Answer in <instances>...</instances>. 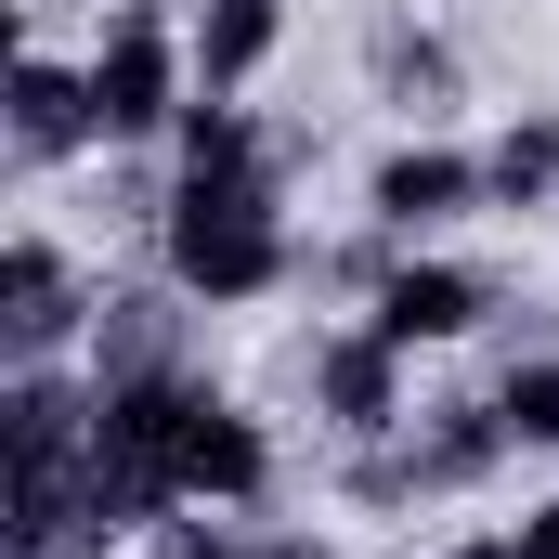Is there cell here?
Listing matches in <instances>:
<instances>
[{"label":"cell","instance_id":"obj_1","mask_svg":"<svg viewBox=\"0 0 559 559\" xmlns=\"http://www.w3.org/2000/svg\"><path fill=\"white\" fill-rule=\"evenodd\" d=\"M156 274L182 286V312H261L299 274L286 182H169L156 195Z\"/></svg>","mask_w":559,"mask_h":559},{"label":"cell","instance_id":"obj_2","mask_svg":"<svg viewBox=\"0 0 559 559\" xmlns=\"http://www.w3.org/2000/svg\"><path fill=\"white\" fill-rule=\"evenodd\" d=\"M92 66V118H105V156H156L195 105V26L169 0H118V26L79 52Z\"/></svg>","mask_w":559,"mask_h":559},{"label":"cell","instance_id":"obj_3","mask_svg":"<svg viewBox=\"0 0 559 559\" xmlns=\"http://www.w3.org/2000/svg\"><path fill=\"white\" fill-rule=\"evenodd\" d=\"M169 495H182V521H195V508H209V521L274 508V429L248 417L235 391L195 378V404H182V429H169Z\"/></svg>","mask_w":559,"mask_h":559},{"label":"cell","instance_id":"obj_4","mask_svg":"<svg viewBox=\"0 0 559 559\" xmlns=\"http://www.w3.org/2000/svg\"><path fill=\"white\" fill-rule=\"evenodd\" d=\"M468 209H495V182H481V143H455V131H404L365 169V222L391 248H442Z\"/></svg>","mask_w":559,"mask_h":559},{"label":"cell","instance_id":"obj_5","mask_svg":"<svg viewBox=\"0 0 559 559\" xmlns=\"http://www.w3.org/2000/svg\"><path fill=\"white\" fill-rule=\"evenodd\" d=\"M92 312L105 299H79V261L39 222L0 235V365H79L92 352Z\"/></svg>","mask_w":559,"mask_h":559},{"label":"cell","instance_id":"obj_6","mask_svg":"<svg viewBox=\"0 0 559 559\" xmlns=\"http://www.w3.org/2000/svg\"><path fill=\"white\" fill-rule=\"evenodd\" d=\"M0 131H13V169H66V156H105V118H92V66L13 26V66H0Z\"/></svg>","mask_w":559,"mask_h":559},{"label":"cell","instance_id":"obj_7","mask_svg":"<svg viewBox=\"0 0 559 559\" xmlns=\"http://www.w3.org/2000/svg\"><path fill=\"white\" fill-rule=\"evenodd\" d=\"M312 417L338 429V442H391V429H417V352L378 338L365 312L325 325V338H312Z\"/></svg>","mask_w":559,"mask_h":559},{"label":"cell","instance_id":"obj_8","mask_svg":"<svg viewBox=\"0 0 559 559\" xmlns=\"http://www.w3.org/2000/svg\"><path fill=\"white\" fill-rule=\"evenodd\" d=\"M365 325L404 338V352H455V338L495 325V274L455 261V248H404V261L378 274V299H365Z\"/></svg>","mask_w":559,"mask_h":559},{"label":"cell","instance_id":"obj_9","mask_svg":"<svg viewBox=\"0 0 559 559\" xmlns=\"http://www.w3.org/2000/svg\"><path fill=\"white\" fill-rule=\"evenodd\" d=\"M182 26H195V92H235V105L274 79V52H286V0H195Z\"/></svg>","mask_w":559,"mask_h":559},{"label":"cell","instance_id":"obj_10","mask_svg":"<svg viewBox=\"0 0 559 559\" xmlns=\"http://www.w3.org/2000/svg\"><path fill=\"white\" fill-rule=\"evenodd\" d=\"M156 156H169V182H286L274 143H261V118H248L235 92H195V105H182V131L156 143Z\"/></svg>","mask_w":559,"mask_h":559},{"label":"cell","instance_id":"obj_11","mask_svg":"<svg viewBox=\"0 0 559 559\" xmlns=\"http://www.w3.org/2000/svg\"><path fill=\"white\" fill-rule=\"evenodd\" d=\"M481 182H495L508 222L521 209H559V118H508V131L481 143Z\"/></svg>","mask_w":559,"mask_h":559},{"label":"cell","instance_id":"obj_12","mask_svg":"<svg viewBox=\"0 0 559 559\" xmlns=\"http://www.w3.org/2000/svg\"><path fill=\"white\" fill-rule=\"evenodd\" d=\"M495 417H508V442H521V455H559V352H508Z\"/></svg>","mask_w":559,"mask_h":559},{"label":"cell","instance_id":"obj_13","mask_svg":"<svg viewBox=\"0 0 559 559\" xmlns=\"http://www.w3.org/2000/svg\"><path fill=\"white\" fill-rule=\"evenodd\" d=\"M378 79L404 92V118H455V52H442L429 26H391V39H378Z\"/></svg>","mask_w":559,"mask_h":559},{"label":"cell","instance_id":"obj_14","mask_svg":"<svg viewBox=\"0 0 559 559\" xmlns=\"http://www.w3.org/2000/svg\"><path fill=\"white\" fill-rule=\"evenodd\" d=\"M521 547H534V559H559V495H547V508H521Z\"/></svg>","mask_w":559,"mask_h":559},{"label":"cell","instance_id":"obj_15","mask_svg":"<svg viewBox=\"0 0 559 559\" xmlns=\"http://www.w3.org/2000/svg\"><path fill=\"white\" fill-rule=\"evenodd\" d=\"M442 559H534L521 534H468V547H442Z\"/></svg>","mask_w":559,"mask_h":559}]
</instances>
